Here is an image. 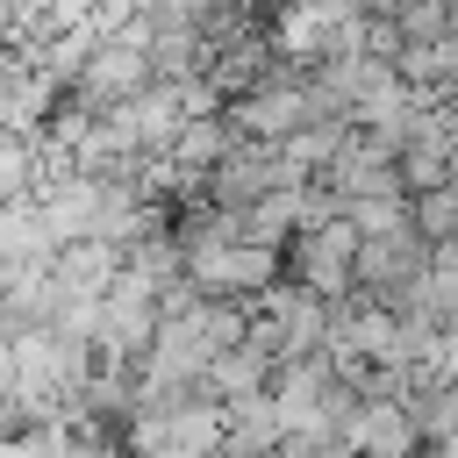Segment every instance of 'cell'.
<instances>
[{
    "label": "cell",
    "instance_id": "6da1fadb",
    "mask_svg": "<svg viewBox=\"0 0 458 458\" xmlns=\"http://www.w3.org/2000/svg\"><path fill=\"white\" fill-rule=\"evenodd\" d=\"M222 122H229L236 143H265V150H279V143H293V136H301L308 122H322V114H315L301 72H279V79H265V86L222 100Z\"/></svg>",
    "mask_w": 458,
    "mask_h": 458
},
{
    "label": "cell",
    "instance_id": "7a4b0ae2",
    "mask_svg": "<svg viewBox=\"0 0 458 458\" xmlns=\"http://www.w3.org/2000/svg\"><path fill=\"white\" fill-rule=\"evenodd\" d=\"M351 258H358V236L344 229V215H322L286 243V279L301 293H315L322 308H344L351 301Z\"/></svg>",
    "mask_w": 458,
    "mask_h": 458
},
{
    "label": "cell",
    "instance_id": "3957f363",
    "mask_svg": "<svg viewBox=\"0 0 458 458\" xmlns=\"http://www.w3.org/2000/svg\"><path fill=\"white\" fill-rule=\"evenodd\" d=\"M250 315L272 322V336H279V365H286V358H322V344H329V308H322L315 293H301L293 279L265 286V293L250 301Z\"/></svg>",
    "mask_w": 458,
    "mask_h": 458
},
{
    "label": "cell",
    "instance_id": "277c9868",
    "mask_svg": "<svg viewBox=\"0 0 458 458\" xmlns=\"http://www.w3.org/2000/svg\"><path fill=\"white\" fill-rule=\"evenodd\" d=\"M344 444H351V458H415L422 451L408 401H358L344 422Z\"/></svg>",
    "mask_w": 458,
    "mask_h": 458
},
{
    "label": "cell",
    "instance_id": "5b68a950",
    "mask_svg": "<svg viewBox=\"0 0 458 458\" xmlns=\"http://www.w3.org/2000/svg\"><path fill=\"white\" fill-rule=\"evenodd\" d=\"M229 143H236V136H229V122H222V114H193V122L172 136V150H165V157H172L186 179H200V193H208V172L229 157Z\"/></svg>",
    "mask_w": 458,
    "mask_h": 458
},
{
    "label": "cell",
    "instance_id": "8992f818",
    "mask_svg": "<svg viewBox=\"0 0 458 458\" xmlns=\"http://www.w3.org/2000/svg\"><path fill=\"white\" fill-rule=\"evenodd\" d=\"M386 21L401 29V43H458V7H444V0L386 7Z\"/></svg>",
    "mask_w": 458,
    "mask_h": 458
},
{
    "label": "cell",
    "instance_id": "52a82bcc",
    "mask_svg": "<svg viewBox=\"0 0 458 458\" xmlns=\"http://www.w3.org/2000/svg\"><path fill=\"white\" fill-rule=\"evenodd\" d=\"M408 229L437 250V243H458V193L451 186H437V193H415L408 200Z\"/></svg>",
    "mask_w": 458,
    "mask_h": 458
},
{
    "label": "cell",
    "instance_id": "ba28073f",
    "mask_svg": "<svg viewBox=\"0 0 458 458\" xmlns=\"http://www.w3.org/2000/svg\"><path fill=\"white\" fill-rule=\"evenodd\" d=\"M429 372H437L444 386H458V322L437 329V358H429Z\"/></svg>",
    "mask_w": 458,
    "mask_h": 458
}]
</instances>
